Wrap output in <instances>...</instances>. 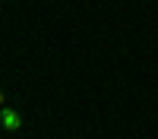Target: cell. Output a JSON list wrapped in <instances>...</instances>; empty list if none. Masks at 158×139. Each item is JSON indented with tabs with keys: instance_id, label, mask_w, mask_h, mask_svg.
Listing matches in <instances>:
<instances>
[{
	"instance_id": "cell-1",
	"label": "cell",
	"mask_w": 158,
	"mask_h": 139,
	"mask_svg": "<svg viewBox=\"0 0 158 139\" xmlns=\"http://www.w3.org/2000/svg\"><path fill=\"white\" fill-rule=\"evenodd\" d=\"M0 123H3L6 133H16L19 126H22V117H19L16 111H3V114H0Z\"/></svg>"
},
{
	"instance_id": "cell-2",
	"label": "cell",
	"mask_w": 158,
	"mask_h": 139,
	"mask_svg": "<svg viewBox=\"0 0 158 139\" xmlns=\"http://www.w3.org/2000/svg\"><path fill=\"white\" fill-rule=\"evenodd\" d=\"M0 104H3V92H0Z\"/></svg>"
}]
</instances>
